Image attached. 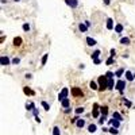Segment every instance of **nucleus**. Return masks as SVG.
Segmentation results:
<instances>
[{
  "instance_id": "nucleus-1",
  "label": "nucleus",
  "mask_w": 135,
  "mask_h": 135,
  "mask_svg": "<svg viewBox=\"0 0 135 135\" xmlns=\"http://www.w3.org/2000/svg\"><path fill=\"white\" fill-rule=\"evenodd\" d=\"M97 82H99V91H106L107 88V82H108V78H107V76L104 74V76H100L99 80H97Z\"/></svg>"
},
{
  "instance_id": "nucleus-34",
  "label": "nucleus",
  "mask_w": 135,
  "mask_h": 135,
  "mask_svg": "<svg viewBox=\"0 0 135 135\" xmlns=\"http://www.w3.org/2000/svg\"><path fill=\"white\" fill-rule=\"evenodd\" d=\"M106 76H107V78H114L115 73H114V72H107V73H106Z\"/></svg>"
},
{
  "instance_id": "nucleus-31",
  "label": "nucleus",
  "mask_w": 135,
  "mask_h": 135,
  "mask_svg": "<svg viewBox=\"0 0 135 135\" xmlns=\"http://www.w3.org/2000/svg\"><path fill=\"white\" fill-rule=\"evenodd\" d=\"M84 111H85V109H84V107H77V108H76V114H77V115L82 114Z\"/></svg>"
},
{
  "instance_id": "nucleus-8",
  "label": "nucleus",
  "mask_w": 135,
  "mask_h": 135,
  "mask_svg": "<svg viewBox=\"0 0 135 135\" xmlns=\"http://www.w3.org/2000/svg\"><path fill=\"white\" fill-rule=\"evenodd\" d=\"M106 27H107V30H109V31L115 29V26H114V20H112L111 18L107 19V24H106Z\"/></svg>"
},
{
  "instance_id": "nucleus-16",
  "label": "nucleus",
  "mask_w": 135,
  "mask_h": 135,
  "mask_svg": "<svg viewBox=\"0 0 135 135\" xmlns=\"http://www.w3.org/2000/svg\"><path fill=\"white\" fill-rule=\"evenodd\" d=\"M100 54H101V51H100V50H95L93 53L91 54V58L92 59H97L100 57Z\"/></svg>"
},
{
  "instance_id": "nucleus-37",
  "label": "nucleus",
  "mask_w": 135,
  "mask_h": 135,
  "mask_svg": "<svg viewBox=\"0 0 135 135\" xmlns=\"http://www.w3.org/2000/svg\"><path fill=\"white\" fill-rule=\"evenodd\" d=\"M109 56H111V57H115V56H116V50H115V49H111V50H109Z\"/></svg>"
},
{
  "instance_id": "nucleus-33",
  "label": "nucleus",
  "mask_w": 135,
  "mask_h": 135,
  "mask_svg": "<svg viewBox=\"0 0 135 135\" xmlns=\"http://www.w3.org/2000/svg\"><path fill=\"white\" fill-rule=\"evenodd\" d=\"M123 103L126 104V106L128 107V108H130V107H132V103H131V101H128V100H127V99H124V97H123Z\"/></svg>"
},
{
  "instance_id": "nucleus-32",
  "label": "nucleus",
  "mask_w": 135,
  "mask_h": 135,
  "mask_svg": "<svg viewBox=\"0 0 135 135\" xmlns=\"http://www.w3.org/2000/svg\"><path fill=\"white\" fill-rule=\"evenodd\" d=\"M22 29H23V31H26V32L30 31V24L29 23H24L23 26H22Z\"/></svg>"
},
{
  "instance_id": "nucleus-28",
  "label": "nucleus",
  "mask_w": 135,
  "mask_h": 135,
  "mask_svg": "<svg viewBox=\"0 0 135 135\" xmlns=\"http://www.w3.org/2000/svg\"><path fill=\"white\" fill-rule=\"evenodd\" d=\"M53 135H61V130H59V127H54L53 128Z\"/></svg>"
},
{
  "instance_id": "nucleus-7",
  "label": "nucleus",
  "mask_w": 135,
  "mask_h": 135,
  "mask_svg": "<svg viewBox=\"0 0 135 135\" xmlns=\"http://www.w3.org/2000/svg\"><path fill=\"white\" fill-rule=\"evenodd\" d=\"M124 77H126L127 81H134V78H135L134 73H132L131 70H126V73H124Z\"/></svg>"
},
{
  "instance_id": "nucleus-17",
  "label": "nucleus",
  "mask_w": 135,
  "mask_h": 135,
  "mask_svg": "<svg viewBox=\"0 0 135 135\" xmlns=\"http://www.w3.org/2000/svg\"><path fill=\"white\" fill-rule=\"evenodd\" d=\"M114 30H115V32H116V34H119V35H120L122 32H123V26H122V24H116Z\"/></svg>"
},
{
  "instance_id": "nucleus-39",
  "label": "nucleus",
  "mask_w": 135,
  "mask_h": 135,
  "mask_svg": "<svg viewBox=\"0 0 135 135\" xmlns=\"http://www.w3.org/2000/svg\"><path fill=\"white\" fill-rule=\"evenodd\" d=\"M24 92H26V93H30V95H34V92H32V91H30L29 88H24Z\"/></svg>"
},
{
  "instance_id": "nucleus-5",
  "label": "nucleus",
  "mask_w": 135,
  "mask_h": 135,
  "mask_svg": "<svg viewBox=\"0 0 135 135\" xmlns=\"http://www.w3.org/2000/svg\"><path fill=\"white\" fill-rule=\"evenodd\" d=\"M72 95H73L74 97H80V96H82V91L80 88H77V87H74V88H72Z\"/></svg>"
},
{
  "instance_id": "nucleus-14",
  "label": "nucleus",
  "mask_w": 135,
  "mask_h": 135,
  "mask_svg": "<svg viewBox=\"0 0 135 135\" xmlns=\"http://www.w3.org/2000/svg\"><path fill=\"white\" fill-rule=\"evenodd\" d=\"M109 124H111V126H114V127H116V128H119V126H120V120H116V119H114V117H112L111 120H109Z\"/></svg>"
},
{
  "instance_id": "nucleus-4",
  "label": "nucleus",
  "mask_w": 135,
  "mask_h": 135,
  "mask_svg": "<svg viewBox=\"0 0 135 135\" xmlns=\"http://www.w3.org/2000/svg\"><path fill=\"white\" fill-rule=\"evenodd\" d=\"M11 64V61H10V58L7 56H1L0 57V65L1 66H7V65Z\"/></svg>"
},
{
  "instance_id": "nucleus-15",
  "label": "nucleus",
  "mask_w": 135,
  "mask_h": 135,
  "mask_svg": "<svg viewBox=\"0 0 135 135\" xmlns=\"http://www.w3.org/2000/svg\"><path fill=\"white\" fill-rule=\"evenodd\" d=\"M124 73H126V72H124V69H123V68H120V69H117V70L115 72V76H116L117 78H122V76H123Z\"/></svg>"
},
{
  "instance_id": "nucleus-30",
  "label": "nucleus",
  "mask_w": 135,
  "mask_h": 135,
  "mask_svg": "<svg viewBox=\"0 0 135 135\" xmlns=\"http://www.w3.org/2000/svg\"><path fill=\"white\" fill-rule=\"evenodd\" d=\"M19 62H20V58H18V57H15V58H12L11 64H12V65H18Z\"/></svg>"
},
{
  "instance_id": "nucleus-23",
  "label": "nucleus",
  "mask_w": 135,
  "mask_h": 135,
  "mask_svg": "<svg viewBox=\"0 0 135 135\" xmlns=\"http://www.w3.org/2000/svg\"><path fill=\"white\" fill-rule=\"evenodd\" d=\"M34 108H35V104H34V103L26 104V109H27V111H34Z\"/></svg>"
},
{
  "instance_id": "nucleus-27",
  "label": "nucleus",
  "mask_w": 135,
  "mask_h": 135,
  "mask_svg": "<svg viewBox=\"0 0 135 135\" xmlns=\"http://www.w3.org/2000/svg\"><path fill=\"white\" fill-rule=\"evenodd\" d=\"M109 132H111L112 135H116V134H119V130H117L116 127H114V126H112L111 128H109Z\"/></svg>"
},
{
  "instance_id": "nucleus-2",
  "label": "nucleus",
  "mask_w": 135,
  "mask_h": 135,
  "mask_svg": "<svg viewBox=\"0 0 135 135\" xmlns=\"http://www.w3.org/2000/svg\"><path fill=\"white\" fill-rule=\"evenodd\" d=\"M126 85H127L126 80H122V78H119V80L116 81V87H115V88H116L117 91H119L122 95H123V92H124V88H126Z\"/></svg>"
},
{
  "instance_id": "nucleus-35",
  "label": "nucleus",
  "mask_w": 135,
  "mask_h": 135,
  "mask_svg": "<svg viewBox=\"0 0 135 135\" xmlns=\"http://www.w3.org/2000/svg\"><path fill=\"white\" fill-rule=\"evenodd\" d=\"M20 42H22L20 38H15L14 39V45H15V46H19V45H20Z\"/></svg>"
},
{
  "instance_id": "nucleus-13",
  "label": "nucleus",
  "mask_w": 135,
  "mask_h": 135,
  "mask_svg": "<svg viewBox=\"0 0 135 135\" xmlns=\"http://www.w3.org/2000/svg\"><path fill=\"white\" fill-rule=\"evenodd\" d=\"M92 116H93V117H99V116H100L99 106H97V104H95V106H93V112H92Z\"/></svg>"
},
{
  "instance_id": "nucleus-40",
  "label": "nucleus",
  "mask_w": 135,
  "mask_h": 135,
  "mask_svg": "<svg viewBox=\"0 0 135 135\" xmlns=\"http://www.w3.org/2000/svg\"><path fill=\"white\" fill-rule=\"evenodd\" d=\"M93 62H95V65H99L100 62H101V59H99V58H97V59H93Z\"/></svg>"
},
{
  "instance_id": "nucleus-45",
  "label": "nucleus",
  "mask_w": 135,
  "mask_h": 135,
  "mask_svg": "<svg viewBox=\"0 0 135 135\" xmlns=\"http://www.w3.org/2000/svg\"><path fill=\"white\" fill-rule=\"evenodd\" d=\"M14 1H20V0H14Z\"/></svg>"
},
{
  "instance_id": "nucleus-41",
  "label": "nucleus",
  "mask_w": 135,
  "mask_h": 135,
  "mask_svg": "<svg viewBox=\"0 0 135 135\" xmlns=\"http://www.w3.org/2000/svg\"><path fill=\"white\" fill-rule=\"evenodd\" d=\"M109 3H111V0H104V4H106V6H109Z\"/></svg>"
},
{
  "instance_id": "nucleus-3",
  "label": "nucleus",
  "mask_w": 135,
  "mask_h": 135,
  "mask_svg": "<svg viewBox=\"0 0 135 135\" xmlns=\"http://www.w3.org/2000/svg\"><path fill=\"white\" fill-rule=\"evenodd\" d=\"M68 95H69V89L65 87V88H62L61 92L58 93V100H59V101H62L64 99H66V97H68Z\"/></svg>"
},
{
  "instance_id": "nucleus-42",
  "label": "nucleus",
  "mask_w": 135,
  "mask_h": 135,
  "mask_svg": "<svg viewBox=\"0 0 135 135\" xmlns=\"http://www.w3.org/2000/svg\"><path fill=\"white\" fill-rule=\"evenodd\" d=\"M84 23H85L88 27H91V22H89V20H85V22H84Z\"/></svg>"
},
{
  "instance_id": "nucleus-11",
  "label": "nucleus",
  "mask_w": 135,
  "mask_h": 135,
  "mask_svg": "<svg viewBox=\"0 0 135 135\" xmlns=\"http://www.w3.org/2000/svg\"><path fill=\"white\" fill-rule=\"evenodd\" d=\"M116 87V82L114 81V78H108V82H107V88L108 89H114Z\"/></svg>"
},
{
  "instance_id": "nucleus-12",
  "label": "nucleus",
  "mask_w": 135,
  "mask_h": 135,
  "mask_svg": "<svg viewBox=\"0 0 135 135\" xmlns=\"http://www.w3.org/2000/svg\"><path fill=\"white\" fill-rule=\"evenodd\" d=\"M120 43L124 45V46H128V45L131 43V39H130L128 37H123V38H120Z\"/></svg>"
},
{
  "instance_id": "nucleus-21",
  "label": "nucleus",
  "mask_w": 135,
  "mask_h": 135,
  "mask_svg": "<svg viewBox=\"0 0 135 135\" xmlns=\"http://www.w3.org/2000/svg\"><path fill=\"white\" fill-rule=\"evenodd\" d=\"M76 124H77L78 128H82V127L85 126V120H84V119H78V120L76 122Z\"/></svg>"
},
{
  "instance_id": "nucleus-43",
  "label": "nucleus",
  "mask_w": 135,
  "mask_h": 135,
  "mask_svg": "<svg viewBox=\"0 0 135 135\" xmlns=\"http://www.w3.org/2000/svg\"><path fill=\"white\" fill-rule=\"evenodd\" d=\"M35 120L38 122V123H41V119H39V116H35Z\"/></svg>"
},
{
  "instance_id": "nucleus-10",
  "label": "nucleus",
  "mask_w": 135,
  "mask_h": 135,
  "mask_svg": "<svg viewBox=\"0 0 135 135\" xmlns=\"http://www.w3.org/2000/svg\"><path fill=\"white\" fill-rule=\"evenodd\" d=\"M87 45H88V46H96L97 42H96V39L91 38V37H87Z\"/></svg>"
},
{
  "instance_id": "nucleus-36",
  "label": "nucleus",
  "mask_w": 135,
  "mask_h": 135,
  "mask_svg": "<svg viewBox=\"0 0 135 135\" xmlns=\"http://www.w3.org/2000/svg\"><path fill=\"white\" fill-rule=\"evenodd\" d=\"M106 64L108 65V66H109V65H112V64H114V57H109V58L106 61Z\"/></svg>"
},
{
  "instance_id": "nucleus-25",
  "label": "nucleus",
  "mask_w": 135,
  "mask_h": 135,
  "mask_svg": "<svg viewBox=\"0 0 135 135\" xmlns=\"http://www.w3.org/2000/svg\"><path fill=\"white\" fill-rule=\"evenodd\" d=\"M107 120V115H101V116L99 117V124H104Z\"/></svg>"
},
{
  "instance_id": "nucleus-38",
  "label": "nucleus",
  "mask_w": 135,
  "mask_h": 135,
  "mask_svg": "<svg viewBox=\"0 0 135 135\" xmlns=\"http://www.w3.org/2000/svg\"><path fill=\"white\" fill-rule=\"evenodd\" d=\"M32 114H34V116H39V112H38V109H37V108H34Z\"/></svg>"
},
{
  "instance_id": "nucleus-18",
  "label": "nucleus",
  "mask_w": 135,
  "mask_h": 135,
  "mask_svg": "<svg viewBox=\"0 0 135 135\" xmlns=\"http://www.w3.org/2000/svg\"><path fill=\"white\" fill-rule=\"evenodd\" d=\"M78 30L81 32H87V30H88V26H87L85 23H80L78 24Z\"/></svg>"
},
{
  "instance_id": "nucleus-9",
  "label": "nucleus",
  "mask_w": 135,
  "mask_h": 135,
  "mask_svg": "<svg viewBox=\"0 0 135 135\" xmlns=\"http://www.w3.org/2000/svg\"><path fill=\"white\" fill-rule=\"evenodd\" d=\"M61 106H62V108H69V106H70V99H69V97L64 99L61 101Z\"/></svg>"
},
{
  "instance_id": "nucleus-6",
  "label": "nucleus",
  "mask_w": 135,
  "mask_h": 135,
  "mask_svg": "<svg viewBox=\"0 0 135 135\" xmlns=\"http://www.w3.org/2000/svg\"><path fill=\"white\" fill-rule=\"evenodd\" d=\"M65 3L70 7V8H77V6H78V0H65Z\"/></svg>"
},
{
  "instance_id": "nucleus-20",
  "label": "nucleus",
  "mask_w": 135,
  "mask_h": 135,
  "mask_svg": "<svg viewBox=\"0 0 135 135\" xmlns=\"http://www.w3.org/2000/svg\"><path fill=\"white\" fill-rule=\"evenodd\" d=\"M96 130H97V127H96V124H93V123H91V124H89V126H88V131H89V132H91V134H92V132H96Z\"/></svg>"
},
{
  "instance_id": "nucleus-24",
  "label": "nucleus",
  "mask_w": 135,
  "mask_h": 135,
  "mask_svg": "<svg viewBox=\"0 0 135 135\" xmlns=\"http://www.w3.org/2000/svg\"><path fill=\"white\" fill-rule=\"evenodd\" d=\"M100 112H101V115H107V114H108V107H107V106L100 107Z\"/></svg>"
},
{
  "instance_id": "nucleus-29",
  "label": "nucleus",
  "mask_w": 135,
  "mask_h": 135,
  "mask_svg": "<svg viewBox=\"0 0 135 135\" xmlns=\"http://www.w3.org/2000/svg\"><path fill=\"white\" fill-rule=\"evenodd\" d=\"M41 104H42V107H43L45 111H49V109H50V104H47L46 101H42Z\"/></svg>"
},
{
  "instance_id": "nucleus-19",
  "label": "nucleus",
  "mask_w": 135,
  "mask_h": 135,
  "mask_svg": "<svg viewBox=\"0 0 135 135\" xmlns=\"http://www.w3.org/2000/svg\"><path fill=\"white\" fill-rule=\"evenodd\" d=\"M89 88H91L92 91H99V85H97L95 81H91V82H89Z\"/></svg>"
},
{
  "instance_id": "nucleus-26",
  "label": "nucleus",
  "mask_w": 135,
  "mask_h": 135,
  "mask_svg": "<svg viewBox=\"0 0 135 135\" xmlns=\"http://www.w3.org/2000/svg\"><path fill=\"white\" fill-rule=\"evenodd\" d=\"M47 58H49V54H43V57H42V59H41V64L42 65H46V62H47Z\"/></svg>"
},
{
  "instance_id": "nucleus-44",
  "label": "nucleus",
  "mask_w": 135,
  "mask_h": 135,
  "mask_svg": "<svg viewBox=\"0 0 135 135\" xmlns=\"http://www.w3.org/2000/svg\"><path fill=\"white\" fill-rule=\"evenodd\" d=\"M4 3H7V0H1V4H4Z\"/></svg>"
},
{
  "instance_id": "nucleus-22",
  "label": "nucleus",
  "mask_w": 135,
  "mask_h": 135,
  "mask_svg": "<svg viewBox=\"0 0 135 135\" xmlns=\"http://www.w3.org/2000/svg\"><path fill=\"white\" fill-rule=\"evenodd\" d=\"M112 117H114V119H116V120H123V116H122L120 114H119V112H114V115H112Z\"/></svg>"
}]
</instances>
